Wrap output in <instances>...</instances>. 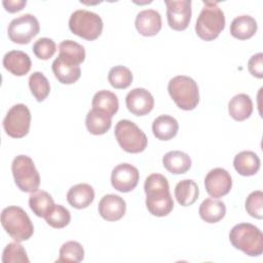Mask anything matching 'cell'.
Here are the masks:
<instances>
[{
  "label": "cell",
  "instance_id": "6da1fadb",
  "mask_svg": "<svg viewBox=\"0 0 263 263\" xmlns=\"http://www.w3.org/2000/svg\"><path fill=\"white\" fill-rule=\"evenodd\" d=\"M146 206L149 213L156 217L167 216L174 209L167 179L161 174L149 175L144 184Z\"/></svg>",
  "mask_w": 263,
  "mask_h": 263
},
{
  "label": "cell",
  "instance_id": "7a4b0ae2",
  "mask_svg": "<svg viewBox=\"0 0 263 263\" xmlns=\"http://www.w3.org/2000/svg\"><path fill=\"white\" fill-rule=\"evenodd\" d=\"M231 245L251 257L260 256L263 253V233L251 223H239L233 226L229 232Z\"/></svg>",
  "mask_w": 263,
  "mask_h": 263
},
{
  "label": "cell",
  "instance_id": "3957f363",
  "mask_svg": "<svg viewBox=\"0 0 263 263\" xmlns=\"http://www.w3.org/2000/svg\"><path fill=\"white\" fill-rule=\"evenodd\" d=\"M225 27V16L217 2L203 1V7L195 24V32L205 41L216 39Z\"/></svg>",
  "mask_w": 263,
  "mask_h": 263
},
{
  "label": "cell",
  "instance_id": "277c9868",
  "mask_svg": "<svg viewBox=\"0 0 263 263\" xmlns=\"http://www.w3.org/2000/svg\"><path fill=\"white\" fill-rule=\"evenodd\" d=\"M1 224L7 234L16 242L29 239L34 226L27 213L17 205H10L1 212Z\"/></svg>",
  "mask_w": 263,
  "mask_h": 263
},
{
  "label": "cell",
  "instance_id": "5b68a950",
  "mask_svg": "<svg viewBox=\"0 0 263 263\" xmlns=\"http://www.w3.org/2000/svg\"><path fill=\"white\" fill-rule=\"evenodd\" d=\"M167 90L175 104L182 110H193L199 102L197 83L189 76H175L170 80Z\"/></svg>",
  "mask_w": 263,
  "mask_h": 263
},
{
  "label": "cell",
  "instance_id": "8992f818",
  "mask_svg": "<svg viewBox=\"0 0 263 263\" xmlns=\"http://www.w3.org/2000/svg\"><path fill=\"white\" fill-rule=\"evenodd\" d=\"M69 29L71 32L85 40H96L103 31V21L101 16L86 9L75 10L69 18Z\"/></svg>",
  "mask_w": 263,
  "mask_h": 263
},
{
  "label": "cell",
  "instance_id": "52a82bcc",
  "mask_svg": "<svg viewBox=\"0 0 263 263\" xmlns=\"http://www.w3.org/2000/svg\"><path fill=\"white\" fill-rule=\"evenodd\" d=\"M114 134L119 146L125 152L140 153L147 147L148 139L145 133L128 119L119 120L115 125Z\"/></svg>",
  "mask_w": 263,
  "mask_h": 263
},
{
  "label": "cell",
  "instance_id": "ba28073f",
  "mask_svg": "<svg viewBox=\"0 0 263 263\" xmlns=\"http://www.w3.org/2000/svg\"><path fill=\"white\" fill-rule=\"evenodd\" d=\"M14 183L24 192H34L40 185V176L31 157L17 155L11 163Z\"/></svg>",
  "mask_w": 263,
  "mask_h": 263
},
{
  "label": "cell",
  "instance_id": "9c48e42d",
  "mask_svg": "<svg viewBox=\"0 0 263 263\" xmlns=\"http://www.w3.org/2000/svg\"><path fill=\"white\" fill-rule=\"evenodd\" d=\"M31 113L29 108L25 104H16L8 110L3 120V127L9 137L20 139L29 133Z\"/></svg>",
  "mask_w": 263,
  "mask_h": 263
},
{
  "label": "cell",
  "instance_id": "30bf717a",
  "mask_svg": "<svg viewBox=\"0 0 263 263\" xmlns=\"http://www.w3.org/2000/svg\"><path fill=\"white\" fill-rule=\"evenodd\" d=\"M40 31V25L35 15L25 13L13 18L7 29L9 39L17 44H27Z\"/></svg>",
  "mask_w": 263,
  "mask_h": 263
},
{
  "label": "cell",
  "instance_id": "8fae6325",
  "mask_svg": "<svg viewBox=\"0 0 263 263\" xmlns=\"http://www.w3.org/2000/svg\"><path fill=\"white\" fill-rule=\"evenodd\" d=\"M166 17L168 26L176 31L185 30L191 20V1L190 0H165Z\"/></svg>",
  "mask_w": 263,
  "mask_h": 263
},
{
  "label": "cell",
  "instance_id": "7c38bea8",
  "mask_svg": "<svg viewBox=\"0 0 263 263\" xmlns=\"http://www.w3.org/2000/svg\"><path fill=\"white\" fill-rule=\"evenodd\" d=\"M139 171L130 163H120L116 165L111 174V184L119 192H129L134 190L139 182Z\"/></svg>",
  "mask_w": 263,
  "mask_h": 263
},
{
  "label": "cell",
  "instance_id": "4fadbf2b",
  "mask_svg": "<svg viewBox=\"0 0 263 263\" xmlns=\"http://www.w3.org/2000/svg\"><path fill=\"white\" fill-rule=\"evenodd\" d=\"M204 186L210 196L216 198L222 197L229 193L232 187V179L226 170L216 167L211 170L205 176Z\"/></svg>",
  "mask_w": 263,
  "mask_h": 263
},
{
  "label": "cell",
  "instance_id": "5bb4252c",
  "mask_svg": "<svg viewBox=\"0 0 263 263\" xmlns=\"http://www.w3.org/2000/svg\"><path fill=\"white\" fill-rule=\"evenodd\" d=\"M125 104L130 113L136 116H144L152 111L154 99L147 89L137 87L126 95Z\"/></svg>",
  "mask_w": 263,
  "mask_h": 263
},
{
  "label": "cell",
  "instance_id": "9a60e30c",
  "mask_svg": "<svg viewBox=\"0 0 263 263\" xmlns=\"http://www.w3.org/2000/svg\"><path fill=\"white\" fill-rule=\"evenodd\" d=\"M99 214L107 221L120 220L126 211V204L122 197L116 194H107L99 202Z\"/></svg>",
  "mask_w": 263,
  "mask_h": 263
},
{
  "label": "cell",
  "instance_id": "2e32d148",
  "mask_svg": "<svg viewBox=\"0 0 263 263\" xmlns=\"http://www.w3.org/2000/svg\"><path fill=\"white\" fill-rule=\"evenodd\" d=\"M161 15L154 9H145L140 11L135 21L137 31L146 37L155 36L161 29Z\"/></svg>",
  "mask_w": 263,
  "mask_h": 263
},
{
  "label": "cell",
  "instance_id": "e0dca14e",
  "mask_svg": "<svg viewBox=\"0 0 263 263\" xmlns=\"http://www.w3.org/2000/svg\"><path fill=\"white\" fill-rule=\"evenodd\" d=\"M4 68L15 76L26 75L32 66L30 57L22 50H10L3 57Z\"/></svg>",
  "mask_w": 263,
  "mask_h": 263
},
{
  "label": "cell",
  "instance_id": "ac0fdd59",
  "mask_svg": "<svg viewBox=\"0 0 263 263\" xmlns=\"http://www.w3.org/2000/svg\"><path fill=\"white\" fill-rule=\"evenodd\" d=\"M51 69L55 78L63 84H72L81 76L79 65L72 64L61 55H58V58L52 62Z\"/></svg>",
  "mask_w": 263,
  "mask_h": 263
},
{
  "label": "cell",
  "instance_id": "d6986e66",
  "mask_svg": "<svg viewBox=\"0 0 263 263\" xmlns=\"http://www.w3.org/2000/svg\"><path fill=\"white\" fill-rule=\"evenodd\" d=\"M93 199L95 190L86 183H80L72 186L67 193V200L69 204L78 210L87 208Z\"/></svg>",
  "mask_w": 263,
  "mask_h": 263
},
{
  "label": "cell",
  "instance_id": "ffe728a7",
  "mask_svg": "<svg viewBox=\"0 0 263 263\" xmlns=\"http://www.w3.org/2000/svg\"><path fill=\"white\" fill-rule=\"evenodd\" d=\"M162 164L170 173L174 175L185 174L191 167V158L183 151L174 150L163 155Z\"/></svg>",
  "mask_w": 263,
  "mask_h": 263
},
{
  "label": "cell",
  "instance_id": "44dd1931",
  "mask_svg": "<svg viewBox=\"0 0 263 263\" xmlns=\"http://www.w3.org/2000/svg\"><path fill=\"white\" fill-rule=\"evenodd\" d=\"M260 158L253 151H241L235 155L233 165L235 171L245 177L254 176L260 168Z\"/></svg>",
  "mask_w": 263,
  "mask_h": 263
},
{
  "label": "cell",
  "instance_id": "7402d4cb",
  "mask_svg": "<svg viewBox=\"0 0 263 263\" xmlns=\"http://www.w3.org/2000/svg\"><path fill=\"white\" fill-rule=\"evenodd\" d=\"M91 106L92 109L100 111L112 118L118 111L119 102L117 96L114 92L103 89L95 93L91 101Z\"/></svg>",
  "mask_w": 263,
  "mask_h": 263
},
{
  "label": "cell",
  "instance_id": "603a6c76",
  "mask_svg": "<svg viewBox=\"0 0 263 263\" xmlns=\"http://www.w3.org/2000/svg\"><path fill=\"white\" fill-rule=\"evenodd\" d=\"M229 115L236 121H243L253 112V102L247 93L235 95L228 104Z\"/></svg>",
  "mask_w": 263,
  "mask_h": 263
},
{
  "label": "cell",
  "instance_id": "cb8c5ba5",
  "mask_svg": "<svg viewBox=\"0 0 263 263\" xmlns=\"http://www.w3.org/2000/svg\"><path fill=\"white\" fill-rule=\"evenodd\" d=\"M178 129L179 123L171 115H160L152 123L153 135L161 141H168L176 137Z\"/></svg>",
  "mask_w": 263,
  "mask_h": 263
},
{
  "label": "cell",
  "instance_id": "d4e9b609",
  "mask_svg": "<svg viewBox=\"0 0 263 263\" xmlns=\"http://www.w3.org/2000/svg\"><path fill=\"white\" fill-rule=\"evenodd\" d=\"M257 22L251 15L236 16L230 25V34L239 40H246L255 35L257 32Z\"/></svg>",
  "mask_w": 263,
  "mask_h": 263
},
{
  "label": "cell",
  "instance_id": "484cf974",
  "mask_svg": "<svg viewBox=\"0 0 263 263\" xmlns=\"http://www.w3.org/2000/svg\"><path fill=\"white\" fill-rule=\"evenodd\" d=\"M199 216L206 223H217L222 220L226 214V206L222 200L206 198L199 206Z\"/></svg>",
  "mask_w": 263,
  "mask_h": 263
},
{
  "label": "cell",
  "instance_id": "4316f807",
  "mask_svg": "<svg viewBox=\"0 0 263 263\" xmlns=\"http://www.w3.org/2000/svg\"><path fill=\"white\" fill-rule=\"evenodd\" d=\"M199 190L197 184L190 179H185L177 183L175 187V197L179 204L188 206L193 204L198 198Z\"/></svg>",
  "mask_w": 263,
  "mask_h": 263
},
{
  "label": "cell",
  "instance_id": "83f0119b",
  "mask_svg": "<svg viewBox=\"0 0 263 263\" xmlns=\"http://www.w3.org/2000/svg\"><path fill=\"white\" fill-rule=\"evenodd\" d=\"M29 205L37 217L45 218L46 215L54 206V202L48 192L43 190H36L31 192V195L29 196Z\"/></svg>",
  "mask_w": 263,
  "mask_h": 263
},
{
  "label": "cell",
  "instance_id": "f1b7e54d",
  "mask_svg": "<svg viewBox=\"0 0 263 263\" xmlns=\"http://www.w3.org/2000/svg\"><path fill=\"white\" fill-rule=\"evenodd\" d=\"M112 123V118L100 111L91 109L85 118V125L91 135L100 136L107 133Z\"/></svg>",
  "mask_w": 263,
  "mask_h": 263
},
{
  "label": "cell",
  "instance_id": "f546056e",
  "mask_svg": "<svg viewBox=\"0 0 263 263\" xmlns=\"http://www.w3.org/2000/svg\"><path fill=\"white\" fill-rule=\"evenodd\" d=\"M59 55L66 61L79 65L85 59V49L79 43L73 40H64L59 45Z\"/></svg>",
  "mask_w": 263,
  "mask_h": 263
},
{
  "label": "cell",
  "instance_id": "4dcf8cb0",
  "mask_svg": "<svg viewBox=\"0 0 263 263\" xmlns=\"http://www.w3.org/2000/svg\"><path fill=\"white\" fill-rule=\"evenodd\" d=\"M29 87L38 102L44 101L50 91V85L47 78L41 72H33L29 77Z\"/></svg>",
  "mask_w": 263,
  "mask_h": 263
},
{
  "label": "cell",
  "instance_id": "1f68e13d",
  "mask_svg": "<svg viewBox=\"0 0 263 263\" xmlns=\"http://www.w3.org/2000/svg\"><path fill=\"white\" fill-rule=\"evenodd\" d=\"M108 81L114 88L124 89L132 84L133 73L124 66H115L108 73Z\"/></svg>",
  "mask_w": 263,
  "mask_h": 263
},
{
  "label": "cell",
  "instance_id": "d6a6232c",
  "mask_svg": "<svg viewBox=\"0 0 263 263\" xmlns=\"http://www.w3.org/2000/svg\"><path fill=\"white\" fill-rule=\"evenodd\" d=\"M84 258V249L74 240L66 241L60 249V258L57 262H81Z\"/></svg>",
  "mask_w": 263,
  "mask_h": 263
},
{
  "label": "cell",
  "instance_id": "836d02e7",
  "mask_svg": "<svg viewBox=\"0 0 263 263\" xmlns=\"http://www.w3.org/2000/svg\"><path fill=\"white\" fill-rule=\"evenodd\" d=\"M46 223L52 228L61 229L66 227L71 220L70 212L61 204H54L52 210L44 218Z\"/></svg>",
  "mask_w": 263,
  "mask_h": 263
},
{
  "label": "cell",
  "instance_id": "e575fe53",
  "mask_svg": "<svg viewBox=\"0 0 263 263\" xmlns=\"http://www.w3.org/2000/svg\"><path fill=\"white\" fill-rule=\"evenodd\" d=\"M2 262L3 263H28L29 258L27 256L26 250L18 242H10L3 250L2 254Z\"/></svg>",
  "mask_w": 263,
  "mask_h": 263
},
{
  "label": "cell",
  "instance_id": "d590c367",
  "mask_svg": "<svg viewBox=\"0 0 263 263\" xmlns=\"http://www.w3.org/2000/svg\"><path fill=\"white\" fill-rule=\"evenodd\" d=\"M246 210L248 214L256 219L263 218V192L256 190L251 192L246 199Z\"/></svg>",
  "mask_w": 263,
  "mask_h": 263
},
{
  "label": "cell",
  "instance_id": "8d00e7d4",
  "mask_svg": "<svg viewBox=\"0 0 263 263\" xmlns=\"http://www.w3.org/2000/svg\"><path fill=\"white\" fill-rule=\"evenodd\" d=\"M57 50V45L54 41L50 38H40L33 45L34 54L40 60H48L50 59Z\"/></svg>",
  "mask_w": 263,
  "mask_h": 263
},
{
  "label": "cell",
  "instance_id": "74e56055",
  "mask_svg": "<svg viewBox=\"0 0 263 263\" xmlns=\"http://www.w3.org/2000/svg\"><path fill=\"white\" fill-rule=\"evenodd\" d=\"M249 72L259 79L263 77V53L258 52L252 55L248 62Z\"/></svg>",
  "mask_w": 263,
  "mask_h": 263
},
{
  "label": "cell",
  "instance_id": "f35d334b",
  "mask_svg": "<svg viewBox=\"0 0 263 263\" xmlns=\"http://www.w3.org/2000/svg\"><path fill=\"white\" fill-rule=\"evenodd\" d=\"M3 6L8 12H17L21 11L27 4L26 0H4L2 2Z\"/></svg>",
  "mask_w": 263,
  "mask_h": 263
}]
</instances>
